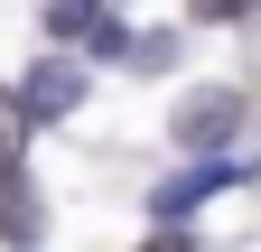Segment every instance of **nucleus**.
<instances>
[{
  "mask_svg": "<svg viewBox=\"0 0 261 252\" xmlns=\"http://www.w3.org/2000/svg\"><path fill=\"white\" fill-rule=\"evenodd\" d=\"M47 19H56V38H84V28H93V19H103V0H56V10H47Z\"/></svg>",
  "mask_w": 261,
  "mask_h": 252,
  "instance_id": "nucleus-6",
  "label": "nucleus"
},
{
  "mask_svg": "<svg viewBox=\"0 0 261 252\" xmlns=\"http://www.w3.org/2000/svg\"><path fill=\"white\" fill-rule=\"evenodd\" d=\"M28 131H38V121H28V103L0 84V159H19V149H28Z\"/></svg>",
  "mask_w": 261,
  "mask_h": 252,
  "instance_id": "nucleus-5",
  "label": "nucleus"
},
{
  "mask_svg": "<svg viewBox=\"0 0 261 252\" xmlns=\"http://www.w3.org/2000/svg\"><path fill=\"white\" fill-rule=\"evenodd\" d=\"M196 19H243V10H261V0H187Z\"/></svg>",
  "mask_w": 261,
  "mask_h": 252,
  "instance_id": "nucleus-7",
  "label": "nucleus"
},
{
  "mask_svg": "<svg viewBox=\"0 0 261 252\" xmlns=\"http://www.w3.org/2000/svg\"><path fill=\"white\" fill-rule=\"evenodd\" d=\"M233 131H243V93H233V84H205V93L177 103V140H187V149H224Z\"/></svg>",
  "mask_w": 261,
  "mask_h": 252,
  "instance_id": "nucleus-1",
  "label": "nucleus"
},
{
  "mask_svg": "<svg viewBox=\"0 0 261 252\" xmlns=\"http://www.w3.org/2000/svg\"><path fill=\"white\" fill-rule=\"evenodd\" d=\"M28 234H38V187L19 159H0V243H28Z\"/></svg>",
  "mask_w": 261,
  "mask_h": 252,
  "instance_id": "nucleus-4",
  "label": "nucleus"
},
{
  "mask_svg": "<svg viewBox=\"0 0 261 252\" xmlns=\"http://www.w3.org/2000/svg\"><path fill=\"white\" fill-rule=\"evenodd\" d=\"M233 178H243V168H233V159H224V149H215L205 168H187L177 187H159V224H168V215H196V206L215 196V187H233Z\"/></svg>",
  "mask_w": 261,
  "mask_h": 252,
  "instance_id": "nucleus-3",
  "label": "nucleus"
},
{
  "mask_svg": "<svg viewBox=\"0 0 261 252\" xmlns=\"http://www.w3.org/2000/svg\"><path fill=\"white\" fill-rule=\"evenodd\" d=\"M19 103H28V121H65V112L84 103V66H75V56L28 66V75H19Z\"/></svg>",
  "mask_w": 261,
  "mask_h": 252,
  "instance_id": "nucleus-2",
  "label": "nucleus"
}]
</instances>
